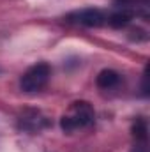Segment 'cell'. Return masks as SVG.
I'll use <instances>...</instances> for the list:
<instances>
[{
  "instance_id": "cell-1",
  "label": "cell",
  "mask_w": 150,
  "mask_h": 152,
  "mask_svg": "<svg viewBox=\"0 0 150 152\" xmlns=\"http://www.w3.org/2000/svg\"><path fill=\"white\" fill-rule=\"evenodd\" d=\"M94 118H95V112L88 101H74L71 103L69 110L62 115L60 127L64 133H74L78 129L92 126Z\"/></svg>"
},
{
  "instance_id": "cell-2",
  "label": "cell",
  "mask_w": 150,
  "mask_h": 152,
  "mask_svg": "<svg viewBox=\"0 0 150 152\" xmlns=\"http://www.w3.org/2000/svg\"><path fill=\"white\" fill-rule=\"evenodd\" d=\"M50 76H51V67L46 62H39L23 73L20 80V87L23 92H37L46 87Z\"/></svg>"
},
{
  "instance_id": "cell-3",
  "label": "cell",
  "mask_w": 150,
  "mask_h": 152,
  "mask_svg": "<svg viewBox=\"0 0 150 152\" xmlns=\"http://www.w3.org/2000/svg\"><path fill=\"white\" fill-rule=\"evenodd\" d=\"M69 18H73L76 23L85 27H103L106 23V14L99 9H83V11L73 12Z\"/></svg>"
},
{
  "instance_id": "cell-4",
  "label": "cell",
  "mask_w": 150,
  "mask_h": 152,
  "mask_svg": "<svg viewBox=\"0 0 150 152\" xmlns=\"http://www.w3.org/2000/svg\"><path fill=\"white\" fill-rule=\"evenodd\" d=\"M20 120H21V127L30 131V133H39V131H42L44 127L50 126L46 117H42L39 112H25Z\"/></svg>"
},
{
  "instance_id": "cell-5",
  "label": "cell",
  "mask_w": 150,
  "mask_h": 152,
  "mask_svg": "<svg viewBox=\"0 0 150 152\" xmlns=\"http://www.w3.org/2000/svg\"><path fill=\"white\" fill-rule=\"evenodd\" d=\"M133 18H134V11L124 7V9H118V11L111 12L110 16H106V23L113 28H122V27L129 25Z\"/></svg>"
},
{
  "instance_id": "cell-6",
  "label": "cell",
  "mask_w": 150,
  "mask_h": 152,
  "mask_svg": "<svg viewBox=\"0 0 150 152\" xmlns=\"http://www.w3.org/2000/svg\"><path fill=\"white\" fill-rule=\"evenodd\" d=\"M118 81H120V75L113 69H103L95 78V83L99 88H113L118 85Z\"/></svg>"
},
{
  "instance_id": "cell-7",
  "label": "cell",
  "mask_w": 150,
  "mask_h": 152,
  "mask_svg": "<svg viewBox=\"0 0 150 152\" xmlns=\"http://www.w3.org/2000/svg\"><path fill=\"white\" fill-rule=\"evenodd\" d=\"M147 120L145 118H138L133 124V136L136 138V143H147Z\"/></svg>"
},
{
  "instance_id": "cell-8",
  "label": "cell",
  "mask_w": 150,
  "mask_h": 152,
  "mask_svg": "<svg viewBox=\"0 0 150 152\" xmlns=\"http://www.w3.org/2000/svg\"><path fill=\"white\" fill-rule=\"evenodd\" d=\"M117 2H118V4H122V5H125L127 9H131V5H134V4H136V5H138V4H141L143 7H147V5H149V0H117Z\"/></svg>"
},
{
  "instance_id": "cell-9",
  "label": "cell",
  "mask_w": 150,
  "mask_h": 152,
  "mask_svg": "<svg viewBox=\"0 0 150 152\" xmlns=\"http://www.w3.org/2000/svg\"><path fill=\"white\" fill-rule=\"evenodd\" d=\"M131 152H149V149H147V143H136V145L131 149Z\"/></svg>"
}]
</instances>
